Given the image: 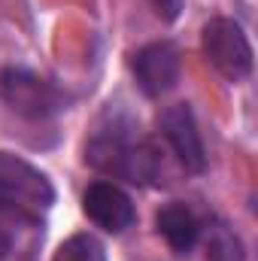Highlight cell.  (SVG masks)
Here are the masks:
<instances>
[{
    "instance_id": "obj_3",
    "label": "cell",
    "mask_w": 258,
    "mask_h": 261,
    "mask_svg": "<svg viewBox=\"0 0 258 261\" xmlns=\"http://www.w3.org/2000/svg\"><path fill=\"white\" fill-rule=\"evenodd\" d=\"M200 49L228 82H243L252 73L249 37L234 18H210L200 31Z\"/></svg>"
},
{
    "instance_id": "obj_5",
    "label": "cell",
    "mask_w": 258,
    "mask_h": 261,
    "mask_svg": "<svg viewBox=\"0 0 258 261\" xmlns=\"http://www.w3.org/2000/svg\"><path fill=\"white\" fill-rule=\"evenodd\" d=\"M131 67H134V79H137V85L143 88V94L161 97V94H167V91L176 88L183 61H179V49H176L173 43L161 40V43L143 46V49L134 55V64Z\"/></svg>"
},
{
    "instance_id": "obj_8",
    "label": "cell",
    "mask_w": 258,
    "mask_h": 261,
    "mask_svg": "<svg viewBox=\"0 0 258 261\" xmlns=\"http://www.w3.org/2000/svg\"><path fill=\"white\" fill-rule=\"evenodd\" d=\"M155 225H158V234L179 255L192 252L194 243L200 240V225H197L194 213L186 203H167V206H161L158 216H155Z\"/></svg>"
},
{
    "instance_id": "obj_1",
    "label": "cell",
    "mask_w": 258,
    "mask_h": 261,
    "mask_svg": "<svg viewBox=\"0 0 258 261\" xmlns=\"http://www.w3.org/2000/svg\"><path fill=\"white\" fill-rule=\"evenodd\" d=\"M88 164L134 186H152L164 176V161L158 149L146 140H134L131 130L119 125L94 134V140L88 143Z\"/></svg>"
},
{
    "instance_id": "obj_12",
    "label": "cell",
    "mask_w": 258,
    "mask_h": 261,
    "mask_svg": "<svg viewBox=\"0 0 258 261\" xmlns=\"http://www.w3.org/2000/svg\"><path fill=\"white\" fill-rule=\"evenodd\" d=\"M6 249H9V240H6V234L0 231V261L6 258Z\"/></svg>"
},
{
    "instance_id": "obj_10",
    "label": "cell",
    "mask_w": 258,
    "mask_h": 261,
    "mask_svg": "<svg viewBox=\"0 0 258 261\" xmlns=\"http://www.w3.org/2000/svg\"><path fill=\"white\" fill-rule=\"evenodd\" d=\"M207 258L210 261H243V243L225 225H216L207 237Z\"/></svg>"
},
{
    "instance_id": "obj_7",
    "label": "cell",
    "mask_w": 258,
    "mask_h": 261,
    "mask_svg": "<svg viewBox=\"0 0 258 261\" xmlns=\"http://www.w3.org/2000/svg\"><path fill=\"white\" fill-rule=\"evenodd\" d=\"M82 210H85V216L97 228H104L110 234H122L125 228L134 225V203L113 182H94V186H88V192L82 197Z\"/></svg>"
},
{
    "instance_id": "obj_6",
    "label": "cell",
    "mask_w": 258,
    "mask_h": 261,
    "mask_svg": "<svg viewBox=\"0 0 258 261\" xmlns=\"http://www.w3.org/2000/svg\"><path fill=\"white\" fill-rule=\"evenodd\" d=\"M158 125H161V134H164L167 146L173 149L176 161L189 173H200L207 167V152H203V140H200V130H197L192 107H186V103L167 107L161 113Z\"/></svg>"
},
{
    "instance_id": "obj_11",
    "label": "cell",
    "mask_w": 258,
    "mask_h": 261,
    "mask_svg": "<svg viewBox=\"0 0 258 261\" xmlns=\"http://www.w3.org/2000/svg\"><path fill=\"white\" fill-rule=\"evenodd\" d=\"M149 3H152L155 15L164 18V21H176L179 12H183V6H186V0H149Z\"/></svg>"
},
{
    "instance_id": "obj_9",
    "label": "cell",
    "mask_w": 258,
    "mask_h": 261,
    "mask_svg": "<svg viewBox=\"0 0 258 261\" xmlns=\"http://www.w3.org/2000/svg\"><path fill=\"white\" fill-rule=\"evenodd\" d=\"M52 261H107L104 243L91 234H73L58 246Z\"/></svg>"
},
{
    "instance_id": "obj_2",
    "label": "cell",
    "mask_w": 258,
    "mask_h": 261,
    "mask_svg": "<svg viewBox=\"0 0 258 261\" xmlns=\"http://www.w3.org/2000/svg\"><path fill=\"white\" fill-rule=\"evenodd\" d=\"M55 203V189L49 176L31 161L0 152V213L18 219H40Z\"/></svg>"
},
{
    "instance_id": "obj_4",
    "label": "cell",
    "mask_w": 258,
    "mask_h": 261,
    "mask_svg": "<svg viewBox=\"0 0 258 261\" xmlns=\"http://www.w3.org/2000/svg\"><path fill=\"white\" fill-rule=\"evenodd\" d=\"M0 97L12 113L24 119H49L64 107L61 91L49 79L21 67H9L0 73Z\"/></svg>"
}]
</instances>
